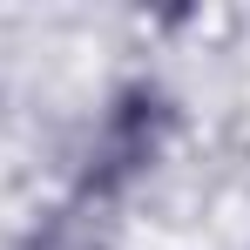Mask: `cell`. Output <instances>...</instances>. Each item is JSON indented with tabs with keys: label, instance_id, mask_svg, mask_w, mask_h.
I'll return each mask as SVG.
<instances>
[{
	"label": "cell",
	"instance_id": "obj_1",
	"mask_svg": "<svg viewBox=\"0 0 250 250\" xmlns=\"http://www.w3.org/2000/svg\"><path fill=\"white\" fill-rule=\"evenodd\" d=\"M176 142V95L163 82H128L108 95L95 142L82 163V196L88 203H115L128 183H142L149 169L163 163V149Z\"/></svg>",
	"mask_w": 250,
	"mask_h": 250
},
{
	"label": "cell",
	"instance_id": "obj_2",
	"mask_svg": "<svg viewBox=\"0 0 250 250\" xmlns=\"http://www.w3.org/2000/svg\"><path fill=\"white\" fill-rule=\"evenodd\" d=\"M27 250H115V237H108V216H102V203L75 196V203L47 209L41 223L27 230Z\"/></svg>",
	"mask_w": 250,
	"mask_h": 250
}]
</instances>
